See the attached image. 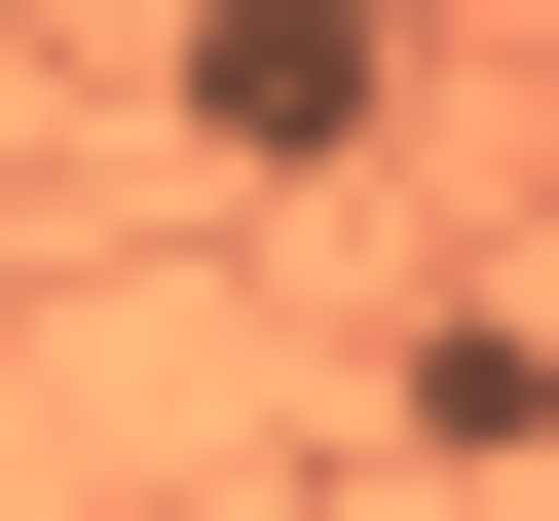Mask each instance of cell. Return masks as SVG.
Segmentation results:
<instances>
[{
	"instance_id": "obj_1",
	"label": "cell",
	"mask_w": 559,
	"mask_h": 521,
	"mask_svg": "<svg viewBox=\"0 0 559 521\" xmlns=\"http://www.w3.org/2000/svg\"><path fill=\"white\" fill-rule=\"evenodd\" d=\"M187 112H224V149H336V112H373V0H224Z\"/></svg>"
}]
</instances>
